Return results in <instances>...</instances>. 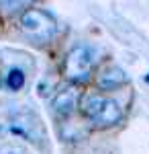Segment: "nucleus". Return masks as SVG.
I'll return each mask as SVG.
<instances>
[{
  "mask_svg": "<svg viewBox=\"0 0 149 154\" xmlns=\"http://www.w3.org/2000/svg\"><path fill=\"white\" fill-rule=\"evenodd\" d=\"M76 105H78V93L74 88H63L53 99V109L59 115H72Z\"/></svg>",
  "mask_w": 149,
  "mask_h": 154,
  "instance_id": "5",
  "label": "nucleus"
},
{
  "mask_svg": "<svg viewBox=\"0 0 149 154\" xmlns=\"http://www.w3.org/2000/svg\"><path fill=\"white\" fill-rule=\"evenodd\" d=\"M21 31L37 43H47L55 35V19L43 8H29L21 17Z\"/></svg>",
  "mask_w": 149,
  "mask_h": 154,
  "instance_id": "2",
  "label": "nucleus"
},
{
  "mask_svg": "<svg viewBox=\"0 0 149 154\" xmlns=\"http://www.w3.org/2000/svg\"><path fill=\"white\" fill-rule=\"evenodd\" d=\"M94 66V51L90 45H74L66 56V64H63V70L72 82H84L92 72Z\"/></svg>",
  "mask_w": 149,
  "mask_h": 154,
  "instance_id": "3",
  "label": "nucleus"
},
{
  "mask_svg": "<svg viewBox=\"0 0 149 154\" xmlns=\"http://www.w3.org/2000/svg\"><path fill=\"white\" fill-rule=\"evenodd\" d=\"M6 84L10 91H21L25 86V72L21 68H10L6 74Z\"/></svg>",
  "mask_w": 149,
  "mask_h": 154,
  "instance_id": "7",
  "label": "nucleus"
},
{
  "mask_svg": "<svg viewBox=\"0 0 149 154\" xmlns=\"http://www.w3.org/2000/svg\"><path fill=\"white\" fill-rule=\"evenodd\" d=\"M82 113L92 121L96 128H112L116 125L123 113L116 101L100 95H86L82 99Z\"/></svg>",
  "mask_w": 149,
  "mask_h": 154,
  "instance_id": "1",
  "label": "nucleus"
},
{
  "mask_svg": "<svg viewBox=\"0 0 149 154\" xmlns=\"http://www.w3.org/2000/svg\"><path fill=\"white\" fill-rule=\"evenodd\" d=\"M37 123H39V119L35 117L33 113H29V121H27V111H23L12 121V131L27 138L29 142H35V128H37Z\"/></svg>",
  "mask_w": 149,
  "mask_h": 154,
  "instance_id": "4",
  "label": "nucleus"
},
{
  "mask_svg": "<svg viewBox=\"0 0 149 154\" xmlns=\"http://www.w3.org/2000/svg\"><path fill=\"white\" fill-rule=\"evenodd\" d=\"M127 84V74L121 68H106V70L100 74V78H98V86L104 88V91H115V88H121V86H125Z\"/></svg>",
  "mask_w": 149,
  "mask_h": 154,
  "instance_id": "6",
  "label": "nucleus"
}]
</instances>
